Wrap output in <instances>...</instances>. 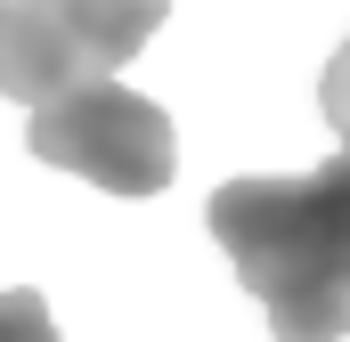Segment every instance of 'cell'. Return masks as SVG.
I'll use <instances>...</instances> for the list:
<instances>
[{
	"mask_svg": "<svg viewBox=\"0 0 350 342\" xmlns=\"http://www.w3.org/2000/svg\"><path fill=\"white\" fill-rule=\"evenodd\" d=\"M0 342H57V318H49V302L33 285L0 293Z\"/></svg>",
	"mask_w": 350,
	"mask_h": 342,
	"instance_id": "277c9868",
	"label": "cell"
},
{
	"mask_svg": "<svg viewBox=\"0 0 350 342\" xmlns=\"http://www.w3.org/2000/svg\"><path fill=\"white\" fill-rule=\"evenodd\" d=\"M212 237L277 342L350 334V147L293 179H220Z\"/></svg>",
	"mask_w": 350,
	"mask_h": 342,
	"instance_id": "6da1fadb",
	"label": "cell"
},
{
	"mask_svg": "<svg viewBox=\"0 0 350 342\" xmlns=\"http://www.w3.org/2000/svg\"><path fill=\"white\" fill-rule=\"evenodd\" d=\"M318 106H326V122H334V139L350 147V33H342V49L326 57V82H318Z\"/></svg>",
	"mask_w": 350,
	"mask_h": 342,
	"instance_id": "5b68a950",
	"label": "cell"
},
{
	"mask_svg": "<svg viewBox=\"0 0 350 342\" xmlns=\"http://www.w3.org/2000/svg\"><path fill=\"white\" fill-rule=\"evenodd\" d=\"M172 0H0V90L49 106L66 90L114 82Z\"/></svg>",
	"mask_w": 350,
	"mask_h": 342,
	"instance_id": "7a4b0ae2",
	"label": "cell"
},
{
	"mask_svg": "<svg viewBox=\"0 0 350 342\" xmlns=\"http://www.w3.org/2000/svg\"><path fill=\"white\" fill-rule=\"evenodd\" d=\"M25 147H33L41 163L106 187V196H163L179 179L172 114H163L155 98L122 90V82H90V90H66V98L33 106Z\"/></svg>",
	"mask_w": 350,
	"mask_h": 342,
	"instance_id": "3957f363",
	"label": "cell"
}]
</instances>
